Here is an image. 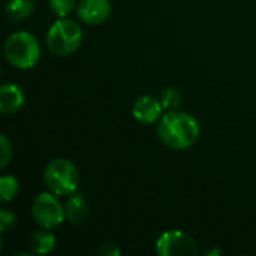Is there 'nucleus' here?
Segmentation results:
<instances>
[{
    "instance_id": "obj_1",
    "label": "nucleus",
    "mask_w": 256,
    "mask_h": 256,
    "mask_svg": "<svg viewBox=\"0 0 256 256\" xmlns=\"http://www.w3.org/2000/svg\"><path fill=\"white\" fill-rule=\"evenodd\" d=\"M160 141L172 150H186L200 138V124L188 112L170 111L164 114L158 124Z\"/></svg>"
},
{
    "instance_id": "obj_2",
    "label": "nucleus",
    "mask_w": 256,
    "mask_h": 256,
    "mask_svg": "<svg viewBox=\"0 0 256 256\" xmlns=\"http://www.w3.org/2000/svg\"><path fill=\"white\" fill-rule=\"evenodd\" d=\"M6 60L18 69H30L40 58V45L34 34L15 32L4 42Z\"/></svg>"
},
{
    "instance_id": "obj_3",
    "label": "nucleus",
    "mask_w": 256,
    "mask_h": 256,
    "mask_svg": "<svg viewBox=\"0 0 256 256\" xmlns=\"http://www.w3.org/2000/svg\"><path fill=\"white\" fill-rule=\"evenodd\" d=\"M82 42V30L70 18H58L48 30L46 46L54 56H69L75 52Z\"/></svg>"
},
{
    "instance_id": "obj_4",
    "label": "nucleus",
    "mask_w": 256,
    "mask_h": 256,
    "mask_svg": "<svg viewBox=\"0 0 256 256\" xmlns=\"http://www.w3.org/2000/svg\"><path fill=\"white\" fill-rule=\"evenodd\" d=\"M44 180L50 192L57 196L70 195L76 192L80 184L78 168L68 159H54L51 160L44 172Z\"/></svg>"
},
{
    "instance_id": "obj_5",
    "label": "nucleus",
    "mask_w": 256,
    "mask_h": 256,
    "mask_svg": "<svg viewBox=\"0 0 256 256\" xmlns=\"http://www.w3.org/2000/svg\"><path fill=\"white\" fill-rule=\"evenodd\" d=\"M32 216L44 230H54L66 219L64 207L52 192H42L36 196L32 207Z\"/></svg>"
},
{
    "instance_id": "obj_6",
    "label": "nucleus",
    "mask_w": 256,
    "mask_h": 256,
    "mask_svg": "<svg viewBox=\"0 0 256 256\" xmlns=\"http://www.w3.org/2000/svg\"><path fill=\"white\" fill-rule=\"evenodd\" d=\"M156 254L159 256H195L198 255V244L188 232L172 230L158 238Z\"/></svg>"
},
{
    "instance_id": "obj_7",
    "label": "nucleus",
    "mask_w": 256,
    "mask_h": 256,
    "mask_svg": "<svg viewBox=\"0 0 256 256\" xmlns=\"http://www.w3.org/2000/svg\"><path fill=\"white\" fill-rule=\"evenodd\" d=\"M78 16L90 26L102 24L111 15L110 0H81L78 4Z\"/></svg>"
},
{
    "instance_id": "obj_8",
    "label": "nucleus",
    "mask_w": 256,
    "mask_h": 256,
    "mask_svg": "<svg viewBox=\"0 0 256 256\" xmlns=\"http://www.w3.org/2000/svg\"><path fill=\"white\" fill-rule=\"evenodd\" d=\"M162 110H164V106L160 104V99H156L154 96L146 94V96H141L135 100V104L132 106V114L140 123L153 124L160 118Z\"/></svg>"
},
{
    "instance_id": "obj_9",
    "label": "nucleus",
    "mask_w": 256,
    "mask_h": 256,
    "mask_svg": "<svg viewBox=\"0 0 256 256\" xmlns=\"http://www.w3.org/2000/svg\"><path fill=\"white\" fill-rule=\"evenodd\" d=\"M26 96L20 86L8 82L0 87V111L6 116L18 112L24 105Z\"/></svg>"
},
{
    "instance_id": "obj_10",
    "label": "nucleus",
    "mask_w": 256,
    "mask_h": 256,
    "mask_svg": "<svg viewBox=\"0 0 256 256\" xmlns=\"http://www.w3.org/2000/svg\"><path fill=\"white\" fill-rule=\"evenodd\" d=\"M87 213H88V208H87L86 198L78 192L70 194L66 204H64L66 220H69L70 224H81L86 220Z\"/></svg>"
},
{
    "instance_id": "obj_11",
    "label": "nucleus",
    "mask_w": 256,
    "mask_h": 256,
    "mask_svg": "<svg viewBox=\"0 0 256 256\" xmlns=\"http://www.w3.org/2000/svg\"><path fill=\"white\" fill-rule=\"evenodd\" d=\"M30 250L34 255H48L56 248V237L48 231H38L30 237Z\"/></svg>"
},
{
    "instance_id": "obj_12",
    "label": "nucleus",
    "mask_w": 256,
    "mask_h": 256,
    "mask_svg": "<svg viewBox=\"0 0 256 256\" xmlns=\"http://www.w3.org/2000/svg\"><path fill=\"white\" fill-rule=\"evenodd\" d=\"M34 4L32 0H9L6 4V15L14 21H22L32 15Z\"/></svg>"
},
{
    "instance_id": "obj_13",
    "label": "nucleus",
    "mask_w": 256,
    "mask_h": 256,
    "mask_svg": "<svg viewBox=\"0 0 256 256\" xmlns=\"http://www.w3.org/2000/svg\"><path fill=\"white\" fill-rule=\"evenodd\" d=\"M20 184L15 177L12 176H3L0 178V200L2 202H9L12 201L16 194H18Z\"/></svg>"
},
{
    "instance_id": "obj_14",
    "label": "nucleus",
    "mask_w": 256,
    "mask_h": 256,
    "mask_svg": "<svg viewBox=\"0 0 256 256\" xmlns=\"http://www.w3.org/2000/svg\"><path fill=\"white\" fill-rule=\"evenodd\" d=\"M160 104L165 110H177L182 104V93L176 87H168L160 94Z\"/></svg>"
},
{
    "instance_id": "obj_15",
    "label": "nucleus",
    "mask_w": 256,
    "mask_h": 256,
    "mask_svg": "<svg viewBox=\"0 0 256 256\" xmlns=\"http://www.w3.org/2000/svg\"><path fill=\"white\" fill-rule=\"evenodd\" d=\"M50 8L58 18H66L75 8V0H50Z\"/></svg>"
},
{
    "instance_id": "obj_16",
    "label": "nucleus",
    "mask_w": 256,
    "mask_h": 256,
    "mask_svg": "<svg viewBox=\"0 0 256 256\" xmlns=\"http://www.w3.org/2000/svg\"><path fill=\"white\" fill-rule=\"evenodd\" d=\"M0 152H2V156H0V168H6L8 164L10 162V158H12V144L9 142L8 136L6 135H2L0 136Z\"/></svg>"
},
{
    "instance_id": "obj_17",
    "label": "nucleus",
    "mask_w": 256,
    "mask_h": 256,
    "mask_svg": "<svg viewBox=\"0 0 256 256\" xmlns=\"http://www.w3.org/2000/svg\"><path fill=\"white\" fill-rule=\"evenodd\" d=\"M15 222H16L15 214L8 208H2V212H0V230H2V232L4 234L6 231L14 228Z\"/></svg>"
},
{
    "instance_id": "obj_18",
    "label": "nucleus",
    "mask_w": 256,
    "mask_h": 256,
    "mask_svg": "<svg viewBox=\"0 0 256 256\" xmlns=\"http://www.w3.org/2000/svg\"><path fill=\"white\" fill-rule=\"evenodd\" d=\"M96 254L100 256H117L120 255V248L114 243H105L96 250Z\"/></svg>"
},
{
    "instance_id": "obj_19",
    "label": "nucleus",
    "mask_w": 256,
    "mask_h": 256,
    "mask_svg": "<svg viewBox=\"0 0 256 256\" xmlns=\"http://www.w3.org/2000/svg\"><path fill=\"white\" fill-rule=\"evenodd\" d=\"M220 254H222V252H220V250H219V249H213V250H210V252H208V254H207V255L208 256H218V255H220Z\"/></svg>"
}]
</instances>
